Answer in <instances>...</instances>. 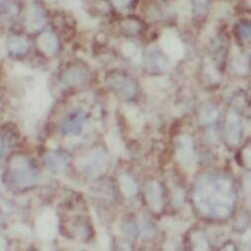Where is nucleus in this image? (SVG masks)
<instances>
[{
  "label": "nucleus",
  "mask_w": 251,
  "mask_h": 251,
  "mask_svg": "<svg viewBox=\"0 0 251 251\" xmlns=\"http://www.w3.org/2000/svg\"><path fill=\"white\" fill-rule=\"evenodd\" d=\"M87 120V113L82 109L73 110L64 119L61 130L64 134L78 135L82 130V126Z\"/></svg>",
  "instance_id": "423d86ee"
},
{
  "label": "nucleus",
  "mask_w": 251,
  "mask_h": 251,
  "mask_svg": "<svg viewBox=\"0 0 251 251\" xmlns=\"http://www.w3.org/2000/svg\"><path fill=\"white\" fill-rule=\"evenodd\" d=\"M238 33L244 40H251V22H242L238 26Z\"/></svg>",
  "instance_id": "5701e85b"
},
{
  "label": "nucleus",
  "mask_w": 251,
  "mask_h": 251,
  "mask_svg": "<svg viewBox=\"0 0 251 251\" xmlns=\"http://www.w3.org/2000/svg\"><path fill=\"white\" fill-rule=\"evenodd\" d=\"M145 198L151 210L160 213L163 208V193L160 184L157 181H149L145 186Z\"/></svg>",
  "instance_id": "9b49d317"
},
{
  "label": "nucleus",
  "mask_w": 251,
  "mask_h": 251,
  "mask_svg": "<svg viewBox=\"0 0 251 251\" xmlns=\"http://www.w3.org/2000/svg\"><path fill=\"white\" fill-rule=\"evenodd\" d=\"M242 135V122L235 112L228 113L226 121V137L230 145H237Z\"/></svg>",
  "instance_id": "6e6552de"
},
{
  "label": "nucleus",
  "mask_w": 251,
  "mask_h": 251,
  "mask_svg": "<svg viewBox=\"0 0 251 251\" xmlns=\"http://www.w3.org/2000/svg\"><path fill=\"white\" fill-rule=\"evenodd\" d=\"M10 177L20 189L32 187L37 182V172L23 157H15L10 163Z\"/></svg>",
  "instance_id": "f03ea898"
},
{
  "label": "nucleus",
  "mask_w": 251,
  "mask_h": 251,
  "mask_svg": "<svg viewBox=\"0 0 251 251\" xmlns=\"http://www.w3.org/2000/svg\"><path fill=\"white\" fill-rule=\"evenodd\" d=\"M45 14L38 5L31 4L25 12V26L30 33L40 31L45 25Z\"/></svg>",
  "instance_id": "9d476101"
},
{
  "label": "nucleus",
  "mask_w": 251,
  "mask_h": 251,
  "mask_svg": "<svg viewBox=\"0 0 251 251\" xmlns=\"http://www.w3.org/2000/svg\"><path fill=\"white\" fill-rule=\"evenodd\" d=\"M139 232L144 239H151L155 235V227L152 223L147 219H142L139 226Z\"/></svg>",
  "instance_id": "aec40b11"
},
{
  "label": "nucleus",
  "mask_w": 251,
  "mask_h": 251,
  "mask_svg": "<svg viewBox=\"0 0 251 251\" xmlns=\"http://www.w3.org/2000/svg\"><path fill=\"white\" fill-rule=\"evenodd\" d=\"M7 49L11 54L22 55L28 50V44L25 39L19 36H10L7 39Z\"/></svg>",
  "instance_id": "f3484780"
},
{
  "label": "nucleus",
  "mask_w": 251,
  "mask_h": 251,
  "mask_svg": "<svg viewBox=\"0 0 251 251\" xmlns=\"http://www.w3.org/2000/svg\"><path fill=\"white\" fill-rule=\"evenodd\" d=\"M44 162L49 171L53 174H61L67 167V160L64 156L57 153H47L44 157Z\"/></svg>",
  "instance_id": "2eb2a0df"
},
{
  "label": "nucleus",
  "mask_w": 251,
  "mask_h": 251,
  "mask_svg": "<svg viewBox=\"0 0 251 251\" xmlns=\"http://www.w3.org/2000/svg\"><path fill=\"white\" fill-rule=\"evenodd\" d=\"M107 142L108 145L110 146V148L114 151V152H120L122 149V142L118 136V134H116V132L114 133H110L107 136Z\"/></svg>",
  "instance_id": "4be33fe9"
},
{
  "label": "nucleus",
  "mask_w": 251,
  "mask_h": 251,
  "mask_svg": "<svg viewBox=\"0 0 251 251\" xmlns=\"http://www.w3.org/2000/svg\"><path fill=\"white\" fill-rule=\"evenodd\" d=\"M175 147L176 156L182 168L188 172L193 171L197 159L192 138L188 135H180L175 140Z\"/></svg>",
  "instance_id": "39448f33"
},
{
  "label": "nucleus",
  "mask_w": 251,
  "mask_h": 251,
  "mask_svg": "<svg viewBox=\"0 0 251 251\" xmlns=\"http://www.w3.org/2000/svg\"><path fill=\"white\" fill-rule=\"evenodd\" d=\"M145 64L149 70L152 71H165L169 67V60L161 52L157 50H151L147 53L145 58Z\"/></svg>",
  "instance_id": "4468645a"
},
{
  "label": "nucleus",
  "mask_w": 251,
  "mask_h": 251,
  "mask_svg": "<svg viewBox=\"0 0 251 251\" xmlns=\"http://www.w3.org/2000/svg\"><path fill=\"white\" fill-rule=\"evenodd\" d=\"M191 1L198 13H202L208 4V0H191Z\"/></svg>",
  "instance_id": "bb28decb"
},
{
  "label": "nucleus",
  "mask_w": 251,
  "mask_h": 251,
  "mask_svg": "<svg viewBox=\"0 0 251 251\" xmlns=\"http://www.w3.org/2000/svg\"><path fill=\"white\" fill-rule=\"evenodd\" d=\"M242 163L247 168L251 169V144L247 145L241 152Z\"/></svg>",
  "instance_id": "a878e982"
},
{
  "label": "nucleus",
  "mask_w": 251,
  "mask_h": 251,
  "mask_svg": "<svg viewBox=\"0 0 251 251\" xmlns=\"http://www.w3.org/2000/svg\"><path fill=\"white\" fill-rule=\"evenodd\" d=\"M194 202L202 216L226 218L231 213L234 203V192L230 179L220 174L201 176L195 187Z\"/></svg>",
  "instance_id": "f257e3e1"
},
{
  "label": "nucleus",
  "mask_w": 251,
  "mask_h": 251,
  "mask_svg": "<svg viewBox=\"0 0 251 251\" xmlns=\"http://www.w3.org/2000/svg\"><path fill=\"white\" fill-rule=\"evenodd\" d=\"M37 228L43 239H51L57 231V220L53 211H46L41 215L37 222Z\"/></svg>",
  "instance_id": "1a4fd4ad"
},
{
  "label": "nucleus",
  "mask_w": 251,
  "mask_h": 251,
  "mask_svg": "<svg viewBox=\"0 0 251 251\" xmlns=\"http://www.w3.org/2000/svg\"><path fill=\"white\" fill-rule=\"evenodd\" d=\"M193 241H194V244H195V248L197 250H205L207 249V243L204 239V236L203 234H201V232H197L194 234L193 236Z\"/></svg>",
  "instance_id": "b1692460"
},
{
  "label": "nucleus",
  "mask_w": 251,
  "mask_h": 251,
  "mask_svg": "<svg viewBox=\"0 0 251 251\" xmlns=\"http://www.w3.org/2000/svg\"><path fill=\"white\" fill-rule=\"evenodd\" d=\"M37 45L39 49L47 56H54L59 49V42L55 34L51 32H45L41 34L38 38Z\"/></svg>",
  "instance_id": "f8f14e48"
},
{
  "label": "nucleus",
  "mask_w": 251,
  "mask_h": 251,
  "mask_svg": "<svg viewBox=\"0 0 251 251\" xmlns=\"http://www.w3.org/2000/svg\"><path fill=\"white\" fill-rule=\"evenodd\" d=\"M122 194L126 198H132L137 194L138 185L133 178L128 175H122L119 179Z\"/></svg>",
  "instance_id": "a211bd4d"
},
{
  "label": "nucleus",
  "mask_w": 251,
  "mask_h": 251,
  "mask_svg": "<svg viewBox=\"0 0 251 251\" xmlns=\"http://www.w3.org/2000/svg\"><path fill=\"white\" fill-rule=\"evenodd\" d=\"M109 1L116 9L124 10L131 6L134 2V0H109Z\"/></svg>",
  "instance_id": "393cba45"
},
{
  "label": "nucleus",
  "mask_w": 251,
  "mask_h": 251,
  "mask_svg": "<svg viewBox=\"0 0 251 251\" xmlns=\"http://www.w3.org/2000/svg\"><path fill=\"white\" fill-rule=\"evenodd\" d=\"M77 164L82 174L88 177H98L105 172L108 159L101 148H97L79 158Z\"/></svg>",
  "instance_id": "7ed1b4c3"
},
{
  "label": "nucleus",
  "mask_w": 251,
  "mask_h": 251,
  "mask_svg": "<svg viewBox=\"0 0 251 251\" xmlns=\"http://www.w3.org/2000/svg\"><path fill=\"white\" fill-rule=\"evenodd\" d=\"M231 66H232L233 71L240 75H244L248 71V62H247L246 58L239 52H237L233 56L232 61H231Z\"/></svg>",
  "instance_id": "6ab92c4d"
},
{
  "label": "nucleus",
  "mask_w": 251,
  "mask_h": 251,
  "mask_svg": "<svg viewBox=\"0 0 251 251\" xmlns=\"http://www.w3.org/2000/svg\"><path fill=\"white\" fill-rule=\"evenodd\" d=\"M161 45L167 56L174 59H181L185 53L183 43L179 37L172 33H165L161 39Z\"/></svg>",
  "instance_id": "0eeeda50"
},
{
  "label": "nucleus",
  "mask_w": 251,
  "mask_h": 251,
  "mask_svg": "<svg viewBox=\"0 0 251 251\" xmlns=\"http://www.w3.org/2000/svg\"><path fill=\"white\" fill-rule=\"evenodd\" d=\"M87 76V71L83 67L74 66L65 71L61 75V82L64 86H75L81 82Z\"/></svg>",
  "instance_id": "ddd939ff"
},
{
  "label": "nucleus",
  "mask_w": 251,
  "mask_h": 251,
  "mask_svg": "<svg viewBox=\"0 0 251 251\" xmlns=\"http://www.w3.org/2000/svg\"><path fill=\"white\" fill-rule=\"evenodd\" d=\"M122 231H123V234L127 238L133 239L137 236V234L139 232V228L132 223H126L123 225Z\"/></svg>",
  "instance_id": "412c9836"
},
{
  "label": "nucleus",
  "mask_w": 251,
  "mask_h": 251,
  "mask_svg": "<svg viewBox=\"0 0 251 251\" xmlns=\"http://www.w3.org/2000/svg\"><path fill=\"white\" fill-rule=\"evenodd\" d=\"M243 190L245 192V195L251 199V173H247L242 181Z\"/></svg>",
  "instance_id": "cd10ccee"
},
{
  "label": "nucleus",
  "mask_w": 251,
  "mask_h": 251,
  "mask_svg": "<svg viewBox=\"0 0 251 251\" xmlns=\"http://www.w3.org/2000/svg\"><path fill=\"white\" fill-rule=\"evenodd\" d=\"M107 87L125 99L134 98L137 94V86L132 78L120 72H112L105 77Z\"/></svg>",
  "instance_id": "20e7f679"
},
{
  "label": "nucleus",
  "mask_w": 251,
  "mask_h": 251,
  "mask_svg": "<svg viewBox=\"0 0 251 251\" xmlns=\"http://www.w3.org/2000/svg\"><path fill=\"white\" fill-rule=\"evenodd\" d=\"M242 246L245 249H251V229L246 230L245 233L242 235Z\"/></svg>",
  "instance_id": "c85d7f7f"
},
{
  "label": "nucleus",
  "mask_w": 251,
  "mask_h": 251,
  "mask_svg": "<svg viewBox=\"0 0 251 251\" xmlns=\"http://www.w3.org/2000/svg\"><path fill=\"white\" fill-rule=\"evenodd\" d=\"M219 117L218 108L212 103H205L200 111V122L201 125H208L217 121Z\"/></svg>",
  "instance_id": "dca6fc26"
}]
</instances>
